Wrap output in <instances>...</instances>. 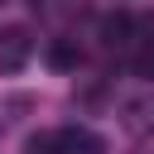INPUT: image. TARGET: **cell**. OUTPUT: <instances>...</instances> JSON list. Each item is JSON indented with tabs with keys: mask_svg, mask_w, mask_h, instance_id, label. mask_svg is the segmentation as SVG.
<instances>
[{
	"mask_svg": "<svg viewBox=\"0 0 154 154\" xmlns=\"http://www.w3.org/2000/svg\"><path fill=\"white\" fill-rule=\"evenodd\" d=\"M120 125H125V135H135V140H154V87L135 91V96L120 106Z\"/></svg>",
	"mask_w": 154,
	"mask_h": 154,
	"instance_id": "6da1fadb",
	"label": "cell"
},
{
	"mask_svg": "<svg viewBox=\"0 0 154 154\" xmlns=\"http://www.w3.org/2000/svg\"><path fill=\"white\" fill-rule=\"evenodd\" d=\"M53 140H58V154H101V140L87 125H63L53 130Z\"/></svg>",
	"mask_w": 154,
	"mask_h": 154,
	"instance_id": "3957f363",
	"label": "cell"
},
{
	"mask_svg": "<svg viewBox=\"0 0 154 154\" xmlns=\"http://www.w3.org/2000/svg\"><path fill=\"white\" fill-rule=\"evenodd\" d=\"M130 67H135V77L154 82V38L149 34H135L130 38Z\"/></svg>",
	"mask_w": 154,
	"mask_h": 154,
	"instance_id": "277c9868",
	"label": "cell"
},
{
	"mask_svg": "<svg viewBox=\"0 0 154 154\" xmlns=\"http://www.w3.org/2000/svg\"><path fill=\"white\" fill-rule=\"evenodd\" d=\"M34 53V34L24 24H0V72H19Z\"/></svg>",
	"mask_w": 154,
	"mask_h": 154,
	"instance_id": "7a4b0ae2",
	"label": "cell"
},
{
	"mask_svg": "<svg viewBox=\"0 0 154 154\" xmlns=\"http://www.w3.org/2000/svg\"><path fill=\"white\" fill-rule=\"evenodd\" d=\"M77 63H82L77 38H53V43H48V67H53V72H72Z\"/></svg>",
	"mask_w": 154,
	"mask_h": 154,
	"instance_id": "5b68a950",
	"label": "cell"
},
{
	"mask_svg": "<svg viewBox=\"0 0 154 154\" xmlns=\"http://www.w3.org/2000/svg\"><path fill=\"white\" fill-rule=\"evenodd\" d=\"M29 154H58V140H53V130H43V135H29Z\"/></svg>",
	"mask_w": 154,
	"mask_h": 154,
	"instance_id": "8992f818",
	"label": "cell"
}]
</instances>
